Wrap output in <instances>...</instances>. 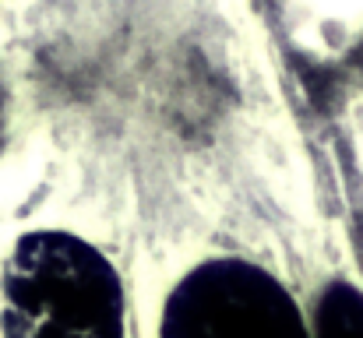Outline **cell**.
<instances>
[{
  "mask_svg": "<svg viewBox=\"0 0 363 338\" xmlns=\"http://www.w3.org/2000/svg\"><path fill=\"white\" fill-rule=\"evenodd\" d=\"M148 338H314L296 289L243 250H212L159 293Z\"/></svg>",
  "mask_w": 363,
  "mask_h": 338,
  "instance_id": "obj_2",
  "label": "cell"
},
{
  "mask_svg": "<svg viewBox=\"0 0 363 338\" xmlns=\"http://www.w3.org/2000/svg\"><path fill=\"white\" fill-rule=\"evenodd\" d=\"M0 338H130L117 257L74 229H25L0 261Z\"/></svg>",
  "mask_w": 363,
  "mask_h": 338,
  "instance_id": "obj_1",
  "label": "cell"
}]
</instances>
